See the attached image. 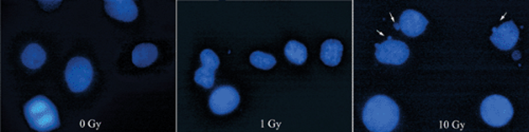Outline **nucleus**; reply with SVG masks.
Returning a JSON list of instances; mask_svg holds the SVG:
<instances>
[{
  "instance_id": "f257e3e1",
  "label": "nucleus",
  "mask_w": 529,
  "mask_h": 132,
  "mask_svg": "<svg viewBox=\"0 0 529 132\" xmlns=\"http://www.w3.org/2000/svg\"><path fill=\"white\" fill-rule=\"evenodd\" d=\"M400 107L386 95H375L362 110L364 126L372 132H391L400 123Z\"/></svg>"
},
{
  "instance_id": "9d476101",
  "label": "nucleus",
  "mask_w": 529,
  "mask_h": 132,
  "mask_svg": "<svg viewBox=\"0 0 529 132\" xmlns=\"http://www.w3.org/2000/svg\"><path fill=\"white\" fill-rule=\"evenodd\" d=\"M47 61V53L39 44H30L21 54V63L31 70L39 69Z\"/></svg>"
},
{
  "instance_id": "f03ea898",
  "label": "nucleus",
  "mask_w": 529,
  "mask_h": 132,
  "mask_svg": "<svg viewBox=\"0 0 529 132\" xmlns=\"http://www.w3.org/2000/svg\"><path fill=\"white\" fill-rule=\"evenodd\" d=\"M24 110L30 127L36 131H52L61 125L59 112L55 106L43 95L33 97L26 104Z\"/></svg>"
},
{
  "instance_id": "4468645a",
  "label": "nucleus",
  "mask_w": 529,
  "mask_h": 132,
  "mask_svg": "<svg viewBox=\"0 0 529 132\" xmlns=\"http://www.w3.org/2000/svg\"><path fill=\"white\" fill-rule=\"evenodd\" d=\"M250 63L258 69L269 70L276 65V59L271 54L255 51L250 55Z\"/></svg>"
},
{
  "instance_id": "9b49d317",
  "label": "nucleus",
  "mask_w": 529,
  "mask_h": 132,
  "mask_svg": "<svg viewBox=\"0 0 529 132\" xmlns=\"http://www.w3.org/2000/svg\"><path fill=\"white\" fill-rule=\"evenodd\" d=\"M158 59V49L153 44H141L132 51V63L139 68H146Z\"/></svg>"
},
{
  "instance_id": "ddd939ff",
  "label": "nucleus",
  "mask_w": 529,
  "mask_h": 132,
  "mask_svg": "<svg viewBox=\"0 0 529 132\" xmlns=\"http://www.w3.org/2000/svg\"><path fill=\"white\" fill-rule=\"evenodd\" d=\"M285 56L294 65H303L307 59V48L296 41H288L285 47Z\"/></svg>"
},
{
  "instance_id": "20e7f679",
  "label": "nucleus",
  "mask_w": 529,
  "mask_h": 132,
  "mask_svg": "<svg viewBox=\"0 0 529 132\" xmlns=\"http://www.w3.org/2000/svg\"><path fill=\"white\" fill-rule=\"evenodd\" d=\"M65 79L74 93L86 91L93 79V68L89 59L81 56L70 59L65 70Z\"/></svg>"
},
{
  "instance_id": "39448f33",
  "label": "nucleus",
  "mask_w": 529,
  "mask_h": 132,
  "mask_svg": "<svg viewBox=\"0 0 529 132\" xmlns=\"http://www.w3.org/2000/svg\"><path fill=\"white\" fill-rule=\"evenodd\" d=\"M376 59L386 65L400 66L408 61L410 50L404 41H396L388 37L382 44H376Z\"/></svg>"
},
{
  "instance_id": "423d86ee",
  "label": "nucleus",
  "mask_w": 529,
  "mask_h": 132,
  "mask_svg": "<svg viewBox=\"0 0 529 132\" xmlns=\"http://www.w3.org/2000/svg\"><path fill=\"white\" fill-rule=\"evenodd\" d=\"M240 97L232 86L224 85L214 89L210 95L209 106L217 115H229L240 105Z\"/></svg>"
},
{
  "instance_id": "6e6552de",
  "label": "nucleus",
  "mask_w": 529,
  "mask_h": 132,
  "mask_svg": "<svg viewBox=\"0 0 529 132\" xmlns=\"http://www.w3.org/2000/svg\"><path fill=\"white\" fill-rule=\"evenodd\" d=\"M105 11L118 21L130 23L138 17V7L132 0H106Z\"/></svg>"
},
{
  "instance_id": "0eeeda50",
  "label": "nucleus",
  "mask_w": 529,
  "mask_h": 132,
  "mask_svg": "<svg viewBox=\"0 0 529 132\" xmlns=\"http://www.w3.org/2000/svg\"><path fill=\"white\" fill-rule=\"evenodd\" d=\"M519 29L514 21H506L499 28L492 29L490 41L496 48L503 51L512 50L519 41Z\"/></svg>"
},
{
  "instance_id": "dca6fc26",
  "label": "nucleus",
  "mask_w": 529,
  "mask_h": 132,
  "mask_svg": "<svg viewBox=\"0 0 529 132\" xmlns=\"http://www.w3.org/2000/svg\"><path fill=\"white\" fill-rule=\"evenodd\" d=\"M200 62L202 67H210L217 70L219 67V59L214 51L210 49L204 50L200 54Z\"/></svg>"
},
{
  "instance_id": "2eb2a0df",
  "label": "nucleus",
  "mask_w": 529,
  "mask_h": 132,
  "mask_svg": "<svg viewBox=\"0 0 529 132\" xmlns=\"http://www.w3.org/2000/svg\"><path fill=\"white\" fill-rule=\"evenodd\" d=\"M215 72L216 70L210 67H201L195 72L196 84L201 86V87L206 88V89H211L215 83Z\"/></svg>"
},
{
  "instance_id": "1a4fd4ad",
  "label": "nucleus",
  "mask_w": 529,
  "mask_h": 132,
  "mask_svg": "<svg viewBox=\"0 0 529 132\" xmlns=\"http://www.w3.org/2000/svg\"><path fill=\"white\" fill-rule=\"evenodd\" d=\"M428 23V19L422 13L414 10H406L400 16V29L410 37H416L424 33Z\"/></svg>"
},
{
  "instance_id": "f8f14e48",
  "label": "nucleus",
  "mask_w": 529,
  "mask_h": 132,
  "mask_svg": "<svg viewBox=\"0 0 529 132\" xmlns=\"http://www.w3.org/2000/svg\"><path fill=\"white\" fill-rule=\"evenodd\" d=\"M343 55V45L337 39H328L321 47V59L330 67L338 66Z\"/></svg>"
},
{
  "instance_id": "7ed1b4c3",
  "label": "nucleus",
  "mask_w": 529,
  "mask_h": 132,
  "mask_svg": "<svg viewBox=\"0 0 529 132\" xmlns=\"http://www.w3.org/2000/svg\"><path fill=\"white\" fill-rule=\"evenodd\" d=\"M481 115L489 126L503 127L514 117V107L506 97L494 94L482 102Z\"/></svg>"
}]
</instances>
